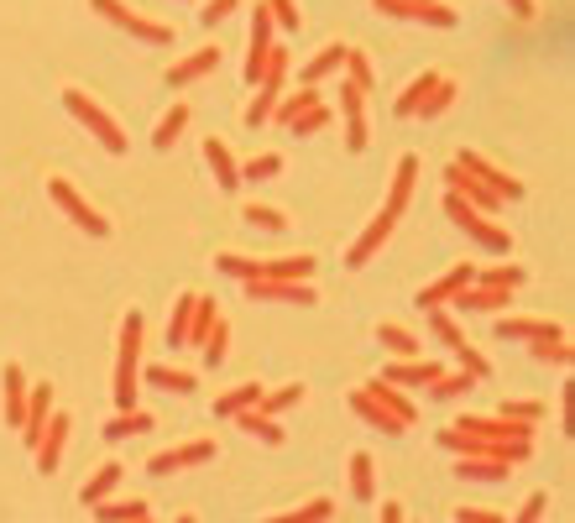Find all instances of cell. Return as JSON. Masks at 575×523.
I'll use <instances>...</instances> for the list:
<instances>
[{"mask_svg":"<svg viewBox=\"0 0 575 523\" xmlns=\"http://www.w3.org/2000/svg\"><path fill=\"white\" fill-rule=\"evenodd\" d=\"M142 335H147V320L142 314H126L121 320V351H115V408H136V372H142Z\"/></svg>","mask_w":575,"mask_h":523,"instance_id":"1","label":"cell"},{"mask_svg":"<svg viewBox=\"0 0 575 523\" xmlns=\"http://www.w3.org/2000/svg\"><path fill=\"white\" fill-rule=\"evenodd\" d=\"M445 215L455 220V231H466L481 252H497V257H508L513 252V236H508V225H497L492 215H481L476 204H466L460 194H445Z\"/></svg>","mask_w":575,"mask_h":523,"instance_id":"2","label":"cell"},{"mask_svg":"<svg viewBox=\"0 0 575 523\" xmlns=\"http://www.w3.org/2000/svg\"><path fill=\"white\" fill-rule=\"evenodd\" d=\"M63 105H68V116H74L89 136H95L105 152H126V131H121V121H115L110 110H100L95 100L84 95V89H63Z\"/></svg>","mask_w":575,"mask_h":523,"instance_id":"3","label":"cell"},{"mask_svg":"<svg viewBox=\"0 0 575 523\" xmlns=\"http://www.w3.org/2000/svg\"><path fill=\"white\" fill-rule=\"evenodd\" d=\"M89 11H100L105 21H115L121 32H131L136 42H147V48H168L173 42V27H163V21H147V16H136L126 0H89Z\"/></svg>","mask_w":575,"mask_h":523,"instance_id":"4","label":"cell"},{"mask_svg":"<svg viewBox=\"0 0 575 523\" xmlns=\"http://www.w3.org/2000/svg\"><path fill=\"white\" fill-rule=\"evenodd\" d=\"M48 194H53L58 210L79 225V231H89V236H110V220H105L95 204H89V199L74 189V184H68V178H48Z\"/></svg>","mask_w":575,"mask_h":523,"instance_id":"5","label":"cell"},{"mask_svg":"<svg viewBox=\"0 0 575 523\" xmlns=\"http://www.w3.org/2000/svg\"><path fill=\"white\" fill-rule=\"evenodd\" d=\"M471 283H476V267H471V262H460V267L440 272V278H434L429 288H419V299H413V304H419L424 314H429V309H445L455 293H460V288H471Z\"/></svg>","mask_w":575,"mask_h":523,"instance_id":"6","label":"cell"},{"mask_svg":"<svg viewBox=\"0 0 575 523\" xmlns=\"http://www.w3.org/2000/svg\"><path fill=\"white\" fill-rule=\"evenodd\" d=\"M398 231V215H387V210H377V220L372 225H366V231L351 241V252H345V267H366V262H372L377 252H382V246H387V236H393Z\"/></svg>","mask_w":575,"mask_h":523,"instance_id":"7","label":"cell"},{"mask_svg":"<svg viewBox=\"0 0 575 523\" xmlns=\"http://www.w3.org/2000/svg\"><path fill=\"white\" fill-rule=\"evenodd\" d=\"M204 461H215V445L210 440H189V445H173V450H157V456L147 461L152 476H173L183 466H204Z\"/></svg>","mask_w":575,"mask_h":523,"instance_id":"8","label":"cell"},{"mask_svg":"<svg viewBox=\"0 0 575 523\" xmlns=\"http://www.w3.org/2000/svg\"><path fill=\"white\" fill-rule=\"evenodd\" d=\"M455 168H466L471 178H481V184H487V189H492L502 204L523 194V184H518V178H508L502 168H492V163H487V157H481V152H460V157H455Z\"/></svg>","mask_w":575,"mask_h":523,"instance_id":"9","label":"cell"},{"mask_svg":"<svg viewBox=\"0 0 575 523\" xmlns=\"http://www.w3.org/2000/svg\"><path fill=\"white\" fill-rule=\"evenodd\" d=\"M340 121H345V147L351 152H361L372 142V131H366V95L351 84H340Z\"/></svg>","mask_w":575,"mask_h":523,"instance_id":"10","label":"cell"},{"mask_svg":"<svg viewBox=\"0 0 575 523\" xmlns=\"http://www.w3.org/2000/svg\"><path fill=\"white\" fill-rule=\"evenodd\" d=\"M445 184H450V194H460V199H466V204H476L481 215H492V220H497V210H502V199H497V194H492L487 184H481V178H471L466 168H455V163H450V168H445Z\"/></svg>","mask_w":575,"mask_h":523,"instance_id":"11","label":"cell"},{"mask_svg":"<svg viewBox=\"0 0 575 523\" xmlns=\"http://www.w3.org/2000/svg\"><path fill=\"white\" fill-rule=\"evenodd\" d=\"M68 429H74V419H68V414H53V419H48V429H42V440L32 445V450H37V471H42V476H53V471H58L63 445H68Z\"/></svg>","mask_w":575,"mask_h":523,"instance_id":"12","label":"cell"},{"mask_svg":"<svg viewBox=\"0 0 575 523\" xmlns=\"http://www.w3.org/2000/svg\"><path fill=\"white\" fill-rule=\"evenodd\" d=\"M413 189H419V157L408 152V157H398V168H393V184H387V204H382V210L403 220V210H408Z\"/></svg>","mask_w":575,"mask_h":523,"instance_id":"13","label":"cell"},{"mask_svg":"<svg viewBox=\"0 0 575 523\" xmlns=\"http://www.w3.org/2000/svg\"><path fill=\"white\" fill-rule=\"evenodd\" d=\"M53 419V388L42 382V388H27V414H21V440L37 445L42 440V429H48Z\"/></svg>","mask_w":575,"mask_h":523,"instance_id":"14","label":"cell"},{"mask_svg":"<svg viewBox=\"0 0 575 523\" xmlns=\"http://www.w3.org/2000/svg\"><path fill=\"white\" fill-rule=\"evenodd\" d=\"M251 299H272V304H314V288L309 283H283V278H257V283H246Z\"/></svg>","mask_w":575,"mask_h":523,"instance_id":"15","label":"cell"},{"mask_svg":"<svg viewBox=\"0 0 575 523\" xmlns=\"http://www.w3.org/2000/svg\"><path fill=\"white\" fill-rule=\"evenodd\" d=\"M450 304H455V309H466V314H497V309H508V304H513V293H508V288L471 283V288H460Z\"/></svg>","mask_w":575,"mask_h":523,"instance_id":"16","label":"cell"},{"mask_svg":"<svg viewBox=\"0 0 575 523\" xmlns=\"http://www.w3.org/2000/svg\"><path fill=\"white\" fill-rule=\"evenodd\" d=\"M220 68V48H199V53H189V58H178L173 68H168V89H183V84H194V79H204V74H215Z\"/></svg>","mask_w":575,"mask_h":523,"instance_id":"17","label":"cell"},{"mask_svg":"<svg viewBox=\"0 0 575 523\" xmlns=\"http://www.w3.org/2000/svg\"><path fill=\"white\" fill-rule=\"evenodd\" d=\"M440 372H445L440 361L413 356V361H398V367H387V382H393V388H429V382L440 377Z\"/></svg>","mask_w":575,"mask_h":523,"instance_id":"18","label":"cell"},{"mask_svg":"<svg viewBox=\"0 0 575 523\" xmlns=\"http://www.w3.org/2000/svg\"><path fill=\"white\" fill-rule=\"evenodd\" d=\"M204 163H210V173H215L220 189H241V163L230 157V147L220 142V136H210V142H204Z\"/></svg>","mask_w":575,"mask_h":523,"instance_id":"19","label":"cell"},{"mask_svg":"<svg viewBox=\"0 0 575 523\" xmlns=\"http://www.w3.org/2000/svg\"><path fill=\"white\" fill-rule=\"evenodd\" d=\"M455 476H460V482H508L513 466L497 461V456H460V461H455Z\"/></svg>","mask_w":575,"mask_h":523,"instance_id":"20","label":"cell"},{"mask_svg":"<svg viewBox=\"0 0 575 523\" xmlns=\"http://www.w3.org/2000/svg\"><path fill=\"white\" fill-rule=\"evenodd\" d=\"M121 476H126V466H121V461H105V466H100V471L79 487V503H84V508H95V503H105V497H115Z\"/></svg>","mask_w":575,"mask_h":523,"instance_id":"21","label":"cell"},{"mask_svg":"<svg viewBox=\"0 0 575 523\" xmlns=\"http://www.w3.org/2000/svg\"><path fill=\"white\" fill-rule=\"evenodd\" d=\"M366 393H372V398H377V403H382V408H387V414H393V419H398L403 429H408L413 419H419V408L408 403V393H403V388H393V382H387V377L366 382Z\"/></svg>","mask_w":575,"mask_h":523,"instance_id":"22","label":"cell"},{"mask_svg":"<svg viewBox=\"0 0 575 523\" xmlns=\"http://www.w3.org/2000/svg\"><path fill=\"white\" fill-rule=\"evenodd\" d=\"M351 414L361 419V424H372V429H382V435H403V424L393 419V414H387V408L372 398V393H366V388H356L351 393Z\"/></svg>","mask_w":575,"mask_h":523,"instance_id":"23","label":"cell"},{"mask_svg":"<svg viewBox=\"0 0 575 523\" xmlns=\"http://www.w3.org/2000/svg\"><path fill=\"white\" fill-rule=\"evenodd\" d=\"M262 382H241V388H230V393H220L215 398V419H236V414H246V408H262Z\"/></svg>","mask_w":575,"mask_h":523,"instance_id":"24","label":"cell"},{"mask_svg":"<svg viewBox=\"0 0 575 523\" xmlns=\"http://www.w3.org/2000/svg\"><path fill=\"white\" fill-rule=\"evenodd\" d=\"M236 424L246 429L251 440H262V445H283V440H288V429L272 419V414H262V408H246V414H236Z\"/></svg>","mask_w":575,"mask_h":523,"instance_id":"25","label":"cell"},{"mask_svg":"<svg viewBox=\"0 0 575 523\" xmlns=\"http://www.w3.org/2000/svg\"><path fill=\"white\" fill-rule=\"evenodd\" d=\"M0 388H6V419L21 429V414H27V377H21L16 361H6V372H0Z\"/></svg>","mask_w":575,"mask_h":523,"instance_id":"26","label":"cell"},{"mask_svg":"<svg viewBox=\"0 0 575 523\" xmlns=\"http://www.w3.org/2000/svg\"><path fill=\"white\" fill-rule=\"evenodd\" d=\"M544 335H560V325H544V320H518V314H502L497 320V340H544Z\"/></svg>","mask_w":575,"mask_h":523,"instance_id":"27","label":"cell"},{"mask_svg":"<svg viewBox=\"0 0 575 523\" xmlns=\"http://www.w3.org/2000/svg\"><path fill=\"white\" fill-rule=\"evenodd\" d=\"M340 63H345V42H330V48H319V53L304 63V89H319V79H330Z\"/></svg>","mask_w":575,"mask_h":523,"instance_id":"28","label":"cell"},{"mask_svg":"<svg viewBox=\"0 0 575 523\" xmlns=\"http://www.w3.org/2000/svg\"><path fill=\"white\" fill-rule=\"evenodd\" d=\"M147 429H152V414H142V408H121V414L105 424V440L121 445V440H131V435H147Z\"/></svg>","mask_w":575,"mask_h":523,"instance_id":"29","label":"cell"},{"mask_svg":"<svg viewBox=\"0 0 575 523\" xmlns=\"http://www.w3.org/2000/svg\"><path fill=\"white\" fill-rule=\"evenodd\" d=\"M351 497H356V503H372V497H377V466H372L366 450L351 456Z\"/></svg>","mask_w":575,"mask_h":523,"instance_id":"30","label":"cell"},{"mask_svg":"<svg viewBox=\"0 0 575 523\" xmlns=\"http://www.w3.org/2000/svg\"><path fill=\"white\" fill-rule=\"evenodd\" d=\"M434 84H440V74H429V68H424L419 79H408V89H403V95L393 100V110H398L403 121H408V116H419V105H424V95H429Z\"/></svg>","mask_w":575,"mask_h":523,"instance_id":"31","label":"cell"},{"mask_svg":"<svg viewBox=\"0 0 575 523\" xmlns=\"http://www.w3.org/2000/svg\"><path fill=\"white\" fill-rule=\"evenodd\" d=\"M183 126H189V105L173 100V110H168V116L157 121V131H152V147H157V152H168L178 136H183Z\"/></svg>","mask_w":575,"mask_h":523,"instance_id":"32","label":"cell"},{"mask_svg":"<svg viewBox=\"0 0 575 523\" xmlns=\"http://www.w3.org/2000/svg\"><path fill=\"white\" fill-rule=\"evenodd\" d=\"M278 95H283V89H267V84H257V95L246 100L241 121H246L251 131H257V126H267V121H272V110H278Z\"/></svg>","mask_w":575,"mask_h":523,"instance_id":"33","label":"cell"},{"mask_svg":"<svg viewBox=\"0 0 575 523\" xmlns=\"http://www.w3.org/2000/svg\"><path fill=\"white\" fill-rule=\"evenodd\" d=\"M345 84L351 89H361V95H372V84H377V74H372V58H366L361 48H345Z\"/></svg>","mask_w":575,"mask_h":523,"instance_id":"34","label":"cell"},{"mask_svg":"<svg viewBox=\"0 0 575 523\" xmlns=\"http://www.w3.org/2000/svg\"><path fill=\"white\" fill-rule=\"evenodd\" d=\"M309 105H319V89H293V95H278V110H272V121H278V126H293Z\"/></svg>","mask_w":575,"mask_h":523,"instance_id":"35","label":"cell"},{"mask_svg":"<svg viewBox=\"0 0 575 523\" xmlns=\"http://www.w3.org/2000/svg\"><path fill=\"white\" fill-rule=\"evenodd\" d=\"M95 518L100 523H136V518H152L142 497H131V503H115V497H105V503H95Z\"/></svg>","mask_w":575,"mask_h":523,"instance_id":"36","label":"cell"},{"mask_svg":"<svg viewBox=\"0 0 575 523\" xmlns=\"http://www.w3.org/2000/svg\"><path fill=\"white\" fill-rule=\"evenodd\" d=\"M377 346H387V351H393L398 361H413V356L424 351V346H419V340H413L403 325H377Z\"/></svg>","mask_w":575,"mask_h":523,"instance_id":"37","label":"cell"},{"mask_svg":"<svg viewBox=\"0 0 575 523\" xmlns=\"http://www.w3.org/2000/svg\"><path fill=\"white\" fill-rule=\"evenodd\" d=\"M220 320L215 299H204V293H194V320H189V340L183 346H204V335H210V325Z\"/></svg>","mask_w":575,"mask_h":523,"instance_id":"38","label":"cell"},{"mask_svg":"<svg viewBox=\"0 0 575 523\" xmlns=\"http://www.w3.org/2000/svg\"><path fill=\"white\" fill-rule=\"evenodd\" d=\"M528 351H534V361H555V367H570L575 361V346L565 335H544V340H528Z\"/></svg>","mask_w":575,"mask_h":523,"instance_id":"39","label":"cell"},{"mask_svg":"<svg viewBox=\"0 0 575 523\" xmlns=\"http://www.w3.org/2000/svg\"><path fill=\"white\" fill-rule=\"evenodd\" d=\"M330 518H335V503H330V497H309L304 508L278 513V518H267V523H330Z\"/></svg>","mask_w":575,"mask_h":523,"instance_id":"40","label":"cell"},{"mask_svg":"<svg viewBox=\"0 0 575 523\" xmlns=\"http://www.w3.org/2000/svg\"><path fill=\"white\" fill-rule=\"evenodd\" d=\"M199 356H204V367H210V372H215L220 361L230 356V325H225V320H215V325H210V335H204Z\"/></svg>","mask_w":575,"mask_h":523,"instance_id":"41","label":"cell"},{"mask_svg":"<svg viewBox=\"0 0 575 523\" xmlns=\"http://www.w3.org/2000/svg\"><path fill=\"white\" fill-rule=\"evenodd\" d=\"M471 388H476V377H471V372H440V377L429 382V393L440 398V403H450V398H466Z\"/></svg>","mask_w":575,"mask_h":523,"instance_id":"42","label":"cell"},{"mask_svg":"<svg viewBox=\"0 0 575 523\" xmlns=\"http://www.w3.org/2000/svg\"><path fill=\"white\" fill-rule=\"evenodd\" d=\"M215 267L225 272V278H241V283L262 278V262H257V257H241V252H220V257H215Z\"/></svg>","mask_w":575,"mask_h":523,"instance_id":"43","label":"cell"},{"mask_svg":"<svg viewBox=\"0 0 575 523\" xmlns=\"http://www.w3.org/2000/svg\"><path fill=\"white\" fill-rule=\"evenodd\" d=\"M147 382L163 393H194V372H178V367H147Z\"/></svg>","mask_w":575,"mask_h":523,"instance_id":"44","label":"cell"},{"mask_svg":"<svg viewBox=\"0 0 575 523\" xmlns=\"http://www.w3.org/2000/svg\"><path fill=\"white\" fill-rule=\"evenodd\" d=\"M189 320H194V293H183L168 314V346H183V340H189Z\"/></svg>","mask_w":575,"mask_h":523,"instance_id":"45","label":"cell"},{"mask_svg":"<svg viewBox=\"0 0 575 523\" xmlns=\"http://www.w3.org/2000/svg\"><path fill=\"white\" fill-rule=\"evenodd\" d=\"M304 403V382H288V388H278V393H262V414H288V408H298Z\"/></svg>","mask_w":575,"mask_h":523,"instance_id":"46","label":"cell"},{"mask_svg":"<svg viewBox=\"0 0 575 523\" xmlns=\"http://www.w3.org/2000/svg\"><path fill=\"white\" fill-rule=\"evenodd\" d=\"M497 414H502V419H518V424H539V419H544V403H539V398H502Z\"/></svg>","mask_w":575,"mask_h":523,"instance_id":"47","label":"cell"},{"mask_svg":"<svg viewBox=\"0 0 575 523\" xmlns=\"http://www.w3.org/2000/svg\"><path fill=\"white\" fill-rule=\"evenodd\" d=\"M283 173V157L278 152H262V157H251V163H241V184L251 178V184H262V178H278Z\"/></svg>","mask_w":575,"mask_h":523,"instance_id":"48","label":"cell"},{"mask_svg":"<svg viewBox=\"0 0 575 523\" xmlns=\"http://www.w3.org/2000/svg\"><path fill=\"white\" fill-rule=\"evenodd\" d=\"M450 356L460 361V372H471L476 382H481V377H492V361H487V356H481V351L471 346V340H460V346H455Z\"/></svg>","mask_w":575,"mask_h":523,"instance_id":"49","label":"cell"},{"mask_svg":"<svg viewBox=\"0 0 575 523\" xmlns=\"http://www.w3.org/2000/svg\"><path fill=\"white\" fill-rule=\"evenodd\" d=\"M241 220H246V225H257V231H283V225H288V215H283V210H272V204H246Z\"/></svg>","mask_w":575,"mask_h":523,"instance_id":"50","label":"cell"},{"mask_svg":"<svg viewBox=\"0 0 575 523\" xmlns=\"http://www.w3.org/2000/svg\"><path fill=\"white\" fill-rule=\"evenodd\" d=\"M455 95H460V89H455L450 79H440V84H434L429 95H424V105H419V116H424V121H429V116H440V110H450V105H455Z\"/></svg>","mask_w":575,"mask_h":523,"instance_id":"51","label":"cell"},{"mask_svg":"<svg viewBox=\"0 0 575 523\" xmlns=\"http://www.w3.org/2000/svg\"><path fill=\"white\" fill-rule=\"evenodd\" d=\"M429 330H434V340H440V346H450V351L460 346V340H466V330H460L445 309H429Z\"/></svg>","mask_w":575,"mask_h":523,"instance_id":"52","label":"cell"},{"mask_svg":"<svg viewBox=\"0 0 575 523\" xmlns=\"http://www.w3.org/2000/svg\"><path fill=\"white\" fill-rule=\"evenodd\" d=\"M481 283H487V288H518L523 283V267L518 262H497V267H487V272H481Z\"/></svg>","mask_w":575,"mask_h":523,"instance_id":"53","label":"cell"},{"mask_svg":"<svg viewBox=\"0 0 575 523\" xmlns=\"http://www.w3.org/2000/svg\"><path fill=\"white\" fill-rule=\"evenodd\" d=\"M325 126H330V105L319 100V105H309V110H304V116H298L288 131H293V136H314V131H325Z\"/></svg>","mask_w":575,"mask_h":523,"instance_id":"54","label":"cell"},{"mask_svg":"<svg viewBox=\"0 0 575 523\" xmlns=\"http://www.w3.org/2000/svg\"><path fill=\"white\" fill-rule=\"evenodd\" d=\"M262 6L272 11V21H278L283 32H298V27H304V16H298V0H262Z\"/></svg>","mask_w":575,"mask_h":523,"instance_id":"55","label":"cell"},{"mask_svg":"<svg viewBox=\"0 0 575 523\" xmlns=\"http://www.w3.org/2000/svg\"><path fill=\"white\" fill-rule=\"evenodd\" d=\"M544 513H549V492H534L528 503L513 513V523H544Z\"/></svg>","mask_w":575,"mask_h":523,"instance_id":"56","label":"cell"},{"mask_svg":"<svg viewBox=\"0 0 575 523\" xmlns=\"http://www.w3.org/2000/svg\"><path fill=\"white\" fill-rule=\"evenodd\" d=\"M236 6H241V0H204L199 21H204V27H220V21H225L230 11H236Z\"/></svg>","mask_w":575,"mask_h":523,"instance_id":"57","label":"cell"},{"mask_svg":"<svg viewBox=\"0 0 575 523\" xmlns=\"http://www.w3.org/2000/svg\"><path fill=\"white\" fill-rule=\"evenodd\" d=\"M560 424H565V435H575V382H565V393H560Z\"/></svg>","mask_w":575,"mask_h":523,"instance_id":"58","label":"cell"},{"mask_svg":"<svg viewBox=\"0 0 575 523\" xmlns=\"http://www.w3.org/2000/svg\"><path fill=\"white\" fill-rule=\"evenodd\" d=\"M455 523H508V518L492 513V508H460V513H455Z\"/></svg>","mask_w":575,"mask_h":523,"instance_id":"59","label":"cell"},{"mask_svg":"<svg viewBox=\"0 0 575 523\" xmlns=\"http://www.w3.org/2000/svg\"><path fill=\"white\" fill-rule=\"evenodd\" d=\"M502 6H508L518 21H534V16H539V6H534V0H502Z\"/></svg>","mask_w":575,"mask_h":523,"instance_id":"60","label":"cell"},{"mask_svg":"<svg viewBox=\"0 0 575 523\" xmlns=\"http://www.w3.org/2000/svg\"><path fill=\"white\" fill-rule=\"evenodd\" d=\"M382 523H403V503H393V497H387V503H382Z\"/></svg>","mask_w":575,"mask_h":523,"instance_id":"61","label":"cell"},{"mask_svg":"<svg viewBox=\"0 0 575 523\" xmlns=\"http://www.w3.org/2000/svg\"><path fill=\"white\" fill-rule=\"evenodd\" d=\"M173 523H194V518H189V513H183V518H173Z\"/></svg>","mask_w":575,"mask_h":523,"instance_id":"62","label":"cell"},{"mask_svg":"<svg viewBox=\"0 0 575 523\" xmlns=\"http://www.w3.org/2000/svg\"><path fill=\"white\" fill-rule=\"evenodd\" d=\"M136 523H152V518H136Z\"/></svg>","mask_w":575,"mask_h":523,"instance_id":"63","label":"cell"}]
</instances>
